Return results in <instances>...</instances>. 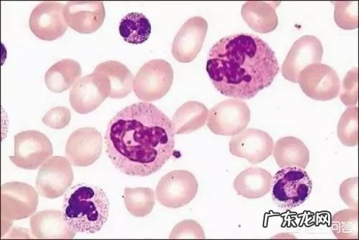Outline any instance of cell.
<instances>
[{
    "mask_svg": "<svg viewBox=\"0 0 359 240\" xmlns=\"http://www.w3.org/2000/svg\"><path fill=\"white\" fill-rule=\"evenodd\" d=\"M250 118V107L245 102L229 99L208 112L207 126L216 135L234 136L247 128Z\"/></svg>",
    "mask_w": 359,
    "mask_h": 240,
    "instance_id": "7",
    "label": "cell"
},
{
    "mask_svg": "<svg viewBox=\"0 0 359 240\" xmlns=\"http://www.w3.org/2000/svg\"><path fill=\"white\" fill-rule=\"evenodd\" d=\"M67 25L81 34H91L103 25L106 11L102 1H70L65 6Z\"/></svg>",
    "mask_w": 359,
    "mask_h": 240,
    "instance_id": "18",
    "label": "cell"
},
{
    "mask_svg": "<svg viewBox=\"0 0 359 240\" xmlns=\"http://www.w3.org/2000/svg\"><path fill=\"white\" fill-rule=\"evenodd\" d=\"M53 155L48 138L36 131L21 132L15 136V154L10 157L17 167L36 170Z\"/></svg>",
    "mask_w": 359,
    "mask_h": 240,
    "instance_id": "8",
    "label": "cell"
},
{
    "mask_svg": "<svg viewBox=\"0 0 359 240\" xmlns=\"http://www.w3.org/2000/svg\"><path fill=\"white\" fill-rule=\"evenodd\" d=\"M102 149L100 132L95 128H83L70 135L66 145V156L72 165L87 167L100 158Z\"/></svg>",
    "mask_w": 359,
    "mask_h": 240,
    "instance_id": "14",
    "label": "cell"
},
{
    "mask_svg": "<svg viewBox=\"0 0 359 240\" xmlns=\"http://www.w3.org/2000/svg\"><path fill=\"white\" fill-rule=\"evenodd\" d=\"M1 199L4 235L14 221L32 216L36 212L39 201V194L33 187L18 182L4 184Z\"/></svg>",
    "mask_w": 359,
    "mask_h": 240,
    "instance_id": "6",
    "label": "cell"
},
{
    "mask_svg": "<svg viewBox=\"0 0 359 240\" xmlns=\"http://www.w3.org/2000/svg\"><path fill=\"white\" fill-rule=\"evenodd\" d=\"M304 94L317 101L337 98L340 92L341 81L337 72L323 64L308 66L299 75L298 82Z\"/></svg>",
    "mask_w": 359,
    "mask_h": 240,
    "instance_id": "10",
    "label": "cell"
},
{
    "mask_svg": "<svg viewBox=\"0 0 359 240\" xmlns=\"http://www.w3.org/2000/svg\"><path fill=\"white\" fill-rule=\"evenodd\" d=\"M273 151L276 163L281 168L299 167L305 169L310 161L309 148L302 140L294 137L279 139Z\"/></svg>",
    "mask_w": 359,
    "mask_h": 240,
    "instance_id": "22",
    "label": "cell"
},
{
    "mask_svg": "<svg viewBox=\"0 0 359 240\" xmlns=\"http://www.w3.org/2000/svg\"><path fill=\"white\" fill-rule=\"evenodd\" d=\"M206 71L222 95L254 98L271 86L280 66L273 50L255 35L239 34L220 39L208 53Z\"/></svg>",
    "mask_w": 359,
    "mask_h": 240,
    "instance_id": "2",
    "label": "cell"
},
{
    "mask_svg": "<svg viewBox=\"0 0 359 240\" xmlns=\"http://www.w3.org/2000/svg\"><path fill=\"white\" fill-rule=\"evenodd\" d=\"M156 194L149 188H126L123 196L128 211L135 218L151 214L156 204Z\"/></svg>",
    "mask_w": 359,
    "mask_h": 240,
    "instance_id": "27",
    "label": "cell"
},
{
    "mask_svg": "<svg viewBox=\"0 0 359 240\" xmlns=\"http://www.w3.org/2000/svg\"><path fill=\"white\" fill-rule=\"evenodd\" d=\"M109 201L101 188L79 184L67 193L64 219L76 233L94 234L102 229L109 215Z\"/></svg>",
    "mask_w": 359,
    "mask_h": 240,
    "instance_id": "3",
    "label": "cell"
},
{
    "mask_svg": "<svg viewBox=\"0 0 359 240\" xmlns=\"http://www.w3.org/2000/svg\"><path fill=\"white\" fill-rule=\"evenodd\" d=\"M339 194L343 201L349 207L358 208V178H350L340 186Z\"/></svg>",
    "mask_w": 359,
    "mask_h": 240,
    "instance_id": "34",
    "label": "cell"
},
{
    "mask_svg": "<svg viewBox=\"0 0 359 240\" xmlns=\"http://www.w3.org/2000/svg\"><path fill=\"white\" fill-rule=\"evenodd\" d=\"M109 93L107 79L94 72L76 81L71 90L69 102L75 112L86 114L97 109L109 98Z\"/></svg>",
    "mask_w": 359,
    "mask_h": 240,
    "instance_id": "12",
    "label": "cell"
},
{
    "mask_svg": "<svg viewBox=\"0 0 359 240\" xmlns=\"http://www.w3.org/2000/svg\"><path fill=\"white\" fill-rule=\"evenodd\" d=\"M65 6L56 1H46L37 6L29 17V26L39 39L53 41L62 37L68 29L64 16Z\"/></svg>",
    "mask_w": 359,
    "mask_h": 240,
    "instance_id": "13",
    "label": "cell"
},
{
    "mask_svg": "<svg viewBox=\"0 0 359 240\" xmlns=\"http://www.w3.org/2000/svg\"><path fill=\"white\" fill-rule=\"evenodd\" d=\"M94 72L104 75L110 87L109 98L123 99L128 97L133 89V76L123 64L108 61L99 65Z\"/></svg>",
    "mask_w": 359,
    "mask_h": 240,
    "instance_id": "23",
    "label": "cell"
},
{
    "mask_svg": "<svg viewBox=\"0 0 359 240\" xmlns=\"http://www.w3.org/2000/svg\"><path fill=\"white\" fill-rule=\"evenodd\" d=\"M82 74L79 63L73 59H63L53 65L46 72L45 81L54 93H62L73 86Z\"/></svg>",
    "mask_w": 359,
    "mask_h": 240,
    "instance_id": "24",
    "label": "cell"
},
{
    "mask_svg": "<svg viewBox=\"0 0 359 240\" xmlns=\"http://www.w3.org/2000/svg\"><path fill=\"white\" fill-rule=\"evenodd\" d=\"M273 177L265 169L252 167L239 173L233 188L238 195L250 199H259L271 192Z\"/></svg>",
    "mask_w": 359,
    "mask_h": 240,
    "instance_id": "20",
    "label": "cell"
},
{
    "mask_svg": "<svg viewBox=\"0 0 359 240\" xmlns=\"http://www.w3.org/2000/svg\"><path fill=\"white\" fill-rule=\"evenodd\" d=\"M277 2H247L242 8V15L245 22L259 34L271 33L278 25Z\"/></svg>",
    "mask_w": 359,
    "mask_h": 240,
    "instance_id": "21",
    "label": "cell"
},
{
    "mask_svg": "<svg viewBox=\"0 0 359 240\" xmlns=\"http://www.w3.org/2000/svg\"><path fill=\"white\" fill-rule=\"evenodd\" d=\"M170 239H205V234L201 225L194 220H184L172 229Z\"/></svg>",
    "mask_w": 359,
    "mask_h": 240,
    "instance_id": "32",
    "label": "cell"
},
{
    "mask_svg": "<svg viewBox=\"0 0 359 240\" xmlns=\"http://www.w3.org/2000/svg\"><path fill=\"white\" fill-rule=\"evenodd\" d=\"M105 146L108 157L119 171L135 177L151 175L173 155L172 120L151 103L131 105L110 120Z\"/></svg>",
    "mask_w": 359,
    "mask_h": 240,
    "instance_id": "1",
    "label": "cell"
},
{
    "mask_svg": "<svg viewBox=\"0 0 359 240\" xmlns=\"http://www.w3.org/2000/svg\"><path fill=\"white\" fill-rule=\"evenodd\" d=\"M334 20L344 29L358 28V2H336Z\"/></svg>",
    "mask_w": 359,
    "mask_h": 240,
    "instance_id": "30",
    "label": "cell"
},
{
    "mask_svg": "<svg viewBox=\"0 0 359 240\" xmlns=\"http://www.w3.org/2000/svg\"><path fill=\"white\" fill-rule=\"evenodd\" d=\"M72 113L65 107H57L50 109L43 116V123L55 130H62L68 126L71 122Z\"/></svg>",
    "mask_w": 359,
    "mask_h": 240,
    "instance_id": "33",
    "label": "cell"
},
{
    "mask_svg": "<svg viewBox=\"0 0 359 240\" xmlns=\"http://www.w3.org/2000/svg\"><path fill=\"white\" fill-rule=\"evenodd\" d=\"M358 109L351 107L345 110L339 119L337 135L340 141L348 147L358 145Z\"/></svg>",
    "mask_w": 359,
    "mask_h": 240,
    "instance_id": "29",
    "label": "cell"
},
{
    "mask_svg": "<svg viewBox=\"0 0 359 240\" xmlns=\"http://www.w3.org/2000/svg\"><path fill=\"white\" fill-rule=\"evenodd\" d=\"M340 99L344 105L355 107L358 103V69H351L344 77Z\"/></svg>",
    "mask_w": 359,
    "mask_h": 240,
    "instance_id": "31",
    "label": "cell"
},
{
    "mask_svg": "<svg viewBox=\"0 0 359 240\" xmlns=\"http://www.w3.org/2000/svg\"><path fill=\"white\" fill-rule=\"evenodd\" d=\"M323 48L318 39L304 36L297 40L288 52L282 67V74L287 80L297 84L301 72L308 66L322 61Z\"/></svg>",
    "mask_w": 359,
    "mask_h": 240,
    "instance_id": "15",
    "label": "cell"
},
{
    "mask_svg": "<svg viewBox=\"0 0 359 240\" xmlns=\"http://www.w3.org/2000/svg\"><path fill=\"white\" fill-rule=\"evenodd\" d=\"M118 31L126 42L139 45L148 40L152 32V26L143 14L131 13L119 22Z\"/></svg>",
    "mask_w": 359,
    "mask_h": 240,
    "instance_id": "26",
    "label": "cell"
},
{
    "mask_svg": "<svg viewBox=\"0 0 359 240\" xmlns=\"http://www.w3.org/2000/svg\"><path fill=\"white\" fill-rule=\"evenodd\" d=\"M358 208L341 210L332 218V232L339 239H358Z\"/></svg>",
    "mask_w": 359,
    "mask_h": 240,
    "instance_id": "28",
    "label": "cell"
},
{
    "mask_svg": "<svg viewBox=\"0 0 359 240\" xmlns=\"http://www.w3.org/2000/svg\"><path fill=\"white\" fill-rule=\"evenodd\" d=\"M174 73L170 63L154 59L144 64L133 79V90L139 100L144 102L164 98L172 86Z\"/></svg>",
    "mask_w": 359,
    "mask_h": 240,
    "instance_id": "5",
    "label": "cell"
},
{
    "mask_svg": "<svg viewBox=\"0 0 359 240\" xmlns=\"http://www.w3.org/2000/svg\"><path fill=\"white\" fill-rule=\"evenodd\" d=\"M74 182V171L67 158L54 156L40 168L36 178L39 193L47 199L64 195Z\"/></svg>",
    "mask_w": 359,
    "mask_h": 240,
    "instance_id": "11",
    "label": "cell"
},
{
    "mask_svg": "<svg viewBox=\"0 0 359 240\" xmlns=\"http://www.w3.org/2000/svg\"><path fill=\"white\" fill-rule=\"evenodd\" d=\"M208 111L198 102L190 101L180 107L172 116V123L175 135L189 134L203 127Z\"/></svg>",
    "mask_w": 359,
    "mask_h": 240,
    "instance_id": "25",
    "label": "cell"
},
{
    "mask_svg": "<svg viewBox=\"0 0 359 240\" xmlns=\"http://www.w3.org/2000/svg\"><path fill=\"white\" fill-rule=\"evenodd\" d=\"M208 32V22L202 17L189 19L179 29L172 46V53L177 62L190 63L200 53Z\"/></svg>",
    "mask_w": 359,
    "mask_h": 240,
    "instance_id": "17",
    "label": "cell"
},
{
    "mask_svg": "<svg viewBox=\"0 0 359 240\" xmlns=\"http://www.w3.org/2000/svg\"><path fill=\"white\" fill-rule=\"evenodd\" d=\"M273 199L281 208L292 209L303 204L310 196L313 182L308 173L299 167H286L272 180Z\"/></svg>",
    "mask_w": 359,
    "mask_h": 240,
    "instance_id": "4",
    "label": "cell"
},
{
    "mask_svg": "<svg viewBox=\"0 0 359 240\" xmlns=\"http://www.w3.org/2000/svg\"><path fill=\"white\" fill-rule=\"evenodd\" d=\"M273 138L262 131L249 128L234 135L229 142L231 155L247 159L252 164H259L273 152Z\"/></svg>",
    "mask_w": 359,
    "mask_h": 240,
    "instance_id": "16",
    "label": "cell"
},
{
    "mask_svg": "<svg viewBox=\"0 0 359 240\" xmlns=\"http://www.w3.org/2000/svg\"><path fill=\"white\" fill-rule=\"evenodd\" d=\"M29 224L33 235L39 239H74L76 234L65 222L63 212L58 210L39 212Z\"/></svg>",
    "mask_w": 359,
    "mask_h": 240,
    "instance_id": "19",
    "label": "cell"
},
{
    "mask_svg": "<svg viewBox=\"0 0 359 240\" xmlns=\"http://www.w3.org/2000/svg\"><path fill=\"white\" fill-rule=\"evenodd\" d=\"M198 184L194 175L185 170H176L165 175L157 186L158 201L172 208L183 207L196 196Z\"/></svg>",
    "mask_w": 359,
    "mask_h": 240,
    "instance_id": "9",
    "label": "cell"
}]
</instances>
